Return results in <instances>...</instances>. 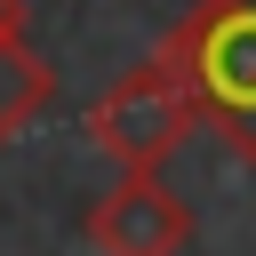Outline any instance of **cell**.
I'll use <instances>...</instances> for the list:
<instances>
[{"label": "cell", "mask_w": 256, "mask_h": 256, "mask_svg": "<svg viewBox=\"0 0 256 256\" xmlns=\"http://www.w3.org/2000/svg\"><path fill=\"white\" fill-rule=\"evenodd\" d=\"M160 56L192 88V112L240 160H256V0H192Z\"/></svg>", "instance_id": "1"}, {"label": "cell", "mask_w": 256, "mask_h": 256, "mask_svg": "<svg viewBox=\"0 0 256 256\" xmlns=\"http://www.w3.org/2000/svg\"><path fill=\"white\" fill-rule=\"evenodd\" d=\"M192 88L176 80V64L168 56H152V64H136V72H120L96 104H88V144L112 160V168H160L184 136H192Z\"/></svg>", "instance_id": "2"}, {"label": "cell", "mask_w": 256, "mask_h": 256, "mask_svg": "<svg viewBox=\"0 0 256 256\" xmlns=\"http://www.w3.org/2000/svg\"><path fill=\"white\" fill-rule=\"evenodd\" d=\"M88 240L104 256H184L192 216L152 168H120V184L88 208Z\"/></svg>", "instance_id": "3"}, {"label": "cell", "mask_w": 256, "mask_h": 256, "mask_svg": "<svg viewBox=\"0 0 256 256\" xmlns=\"http://www.w3.org/2000/svg\"><path fill=\"white\" fill-rule=\"evenodd\" d=\"M56 96V72L32 56V40H0V144H16Z\"/></svg>", "instance_id": "4"}, {"label": "cell", "mask_w": 256, "mask_h": 256, "mask_svg": "<svg viewBox=\"0 0 256 256\" xmlns=\"http://www.w3.org/2000/svg\"><path fill=\"white\" fill-rule=\"evenodd\" d=\"M0 40H24V0H0Z\"/></svg>", "instance_id": "5"}]
</instances>
